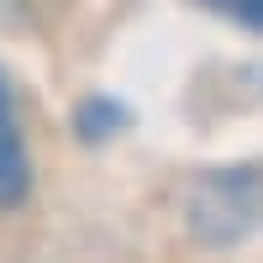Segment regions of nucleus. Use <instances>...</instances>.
Wrapping results in <instances>:
<instances>
[{
    "instance_id": "f257e3e1",
    "label": "nucleus",
    "mask_w": 263,
    "mask_h": 263,
    "mask_svg": "<svg viewBox=\"0 0 263 263\" xmlns=\"http://www.w3.org/2000/svg\"><path fill=\"white\" fill-rule=\"evenodd\" d=\"M190 221L205 242H237L242 232L263 221V179L258 174H211L190 200Z\"/></svg>"
},
{
    "instance_id": "f03ea898",
    "label": "nucleus",
    "mask_w": 263,
    "mask_h": 263,
    "mask_svg": "<svg viewBox=\"0 0 263 263\" xmlns=\"http://www.w3.org/2000/svg\"><path fill=\"white\" fill-rule=\"evenodd\" d=\"M32 190V158H27V137L16 121V95L11 79L0 74V211H16Z\"/></svg>"
},
{
    "instance_id": "7ed1b4c3",
    "label": "nucleus",
    "mask_w": 263,
    "mask_h": 263,
    "mask_svg": "<svg viewBox=\"0 0 263 263\" xmlns=\"http://www.w3.org/2000/svg\"><path fill=\"white\" fill-rule=\"evenodd\" d=\"M200 6H211V11H221L232 21H242V27L263 32V0H200Z\"/></svg>"
}]
</instances>
